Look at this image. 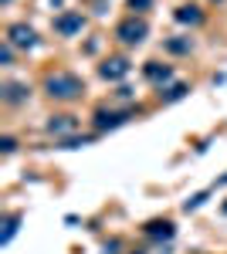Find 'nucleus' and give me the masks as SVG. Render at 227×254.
Listing matches in <instances>:
<instances>
[{"label":"nucleus","instance_id":"obj_12","mask_svg":"<svg viewBox=\"0 0 227 254\" xmlns=\"http://www.w3.org/2000/svg\"><path fill=\"white\" fill-rule=\"evenodd\" d=\"M187 92H190L187 85H180V81H176V85H170V88H163V92H159V98H163V102H180Z\"/></svg>","mask_w":227,"mask_h":254},{"label":"nucleus","instance_id":"obj_1","mask_svg":"<svg viewBox=\"0 0 227 254\" xmlns=\"http://www.w3.org/2000/svg\"><path fill=\"white\" fill-rule=\"evenodd\" d=\"M44 92L55 102H75L85 92V81L78 78V75H72V71H55V75L44 78Z\"/></svg>","mask_w":227,"mask_h":254},{"label":"nucleus","instance_id":"obj_4","mask_svg":"<svg viewBox=\"0 0 227 254\" xmlns=\"http://www.w3.org/2000/svg\"><path fill=\"white\" fill-rule=\"evenodd\" d=\"M7 44L10 48H38V31L27 24H10L7 27Z\"/></svg>","mask_w":227,"mask_h":254},{"label":"nucleus","instance_id":"obj_11","mask_svg":"<svg viewBox=\"0 0 227 254\" xmlns=\"http://www.w3.org/2000/svg\"><path fill=\"white\" fill-rule=\"evenodd\" d=\"M176 20L180 24H204V14H200V7L187 3V7H176Z\"/></svg>","mask_w":227,"mask_h":254},{"label":"nucleus","instance_id":"obj_13","mask_svg":"<svg viewBox=\"0 0 227 254\" xmlns=\"http://www.w3.org/2000/svg\"><path fill=\"white\" fill-rule=\"evenodd\" d=\"M150 234H152V237H173V224H170V220H163V224H152Z\"/></svg>","mask_w":227,"mask_h":254},{"label":"nucleus","instance_id":"obj_7","mask_svg":"<svg viewBox=\"0 0 227 254\" xmlns=\"http://www.w3.org/2000/svg\"><path fill=\"white\" fill-rule=\"evenodd\" d=\"M143 75L150 81H156V85H163V81L173 78V68L170 64H159V61H146V64H143Z\"/></svg>","mask_w":227,"mask_h":254},{"label":"nucleus","instance_id":"obj_6","mask_svg":"<svg viewBox=\"0 0 227 254\" xmlns=\"http://www.w3.org/2000/svg\"><path fill=\"white\" fill-rule=\"evenodd\" d=\"M0 98H3L7 105H17V102H27V98H31V88L20 85V81H3V85H0Z\"/></svg>","mask_w":227,"mask_h":254},{"label":"nucleus","instance_id":"obj_15","mask_svg":"<svg viewBox=\"0 0 227 254\" xmlns=\"http://www.w3.org/2000/svg\"><path fill=\"white\" fill-rule=\"evenodd\" d=\"M129 7L143 14V10H150V7H152V0H129Z\"/></svg>","mask_w":227,"mask_h":254},{"label":"nucleus","instance_id":"obj_10","mask_svg":"<svg viewBox=\"0 0 227 254\" xmlns=\"http://www.w3.org/2000/svg\"><path fill=\"white\" fill-rule=\"evenodd\" d=\"M72 129H78V122H75V116H55L51 122H48V132H72Z\"/></svg>","mask_w":227,"mask_h":254},{"label":"nucleus","instance_id":"obj_5","mask_svg":"<svg viewBox=\"0 0 227 254\" xmlns=\"http://www.w3.org/2000/svg\"><path fill=\"white\" fill-rule=\"evenodd\" d=\"M133 71V64H129V58H105L102 64H98V75L105 81H119V78H126Z\"/></svg>","mask_w":227,"mask_h":254},{"label":"nucleus","instance_id":"obj_14","mask_svg":"<svg viewBox=\"0 0 227 254\" xmlns=\"http://www.w3.org/2000/svg\"><path fill=\"white\" fill-rule=\"evenodd\" d=\"M14 231H17V214H10L7 220H3V244L14 237Z\"/></svg>","mask_w":227,"mask_h":254},{"label":"nucleus","instance_id":"obj_8","mask_svg":"<svg viewBox=\"0 0 227 254\" xmlns=\"http://www.w3.org/2000/svg\"><path fill=\"white\" fill-rule=\"evenodd\" d=\"M129 116H133V112H105V109H102V112L95 116V129H119Z\"/></svg>","mask_w":227,"mask_h":254},{"label":"nucleus","instance_id":"obj_3","mask_svg":"<svg viewBox=\"0 0 227 254\" xmlns=\"http://www.w3.org/2000/svg\"><path fill=\"white\" fill-rule=\"evenodd\" d=\"M51 27H55V34H61V38H75L78 31L85 27V14L81 10H65V14H58L51 20Z\"/></svg>","mask_w":227,"mask_h":254},{"label":"nucleus","instance_id":"obj_9","mask_svg":"<svg viewBox=\"0 0 227 254\" xmlns=\"http://www.w3.org/2000/svg\"><path fill=\"white\" fill-rule=\"evenodd\" d=\"M163 51H170V55H190L193 51V38H166L163 41Z\"/></svg>","mask_w":227,"mask_h":254},{"label":"nucleus","instance_id":"obj_2","mask_svg":"<svg viewBox=\"0 0 227 254\" xmlns=\"http://www.w3.org/2000/svg\"><path fill=\"white\" fill-rule=\"evenodd\" d=\"M146 34H150V24H146L143 17H129V20H122V24L115 27V38L122 41L126 48L143 44V41H146Z\"/></svg>","mask_w":227,"mask_h":254}]
</instances>
